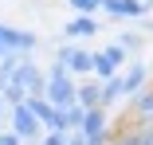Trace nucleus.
<instances>
[{"label": "nucleus", "instance_id": "nucleus-2", "mask_svg": "<svg viewBox=\"0 0 153 145\" xmlns=\"http://www.w3.org/2000/svg\"><path fill=\"white\" fill-rule=\"evenodd\" d=\"M16 90H27L32 98H43V75L32 67V63H20L16 71H12V78H8Z\"/></svg>", "mask_w": 153, "mask_h": 145}, {"label": "nucleus", "instance_id": "nucleus-5", "mask_svg": "<svg viewBox=\"0 0 153 145\" xmlns=\"http://www.w3.org/2000/svg\"><path fill=\"white\" fill-rule=\"evenodd\" d=\"M24 106L32 110V118H36L39 126H47V129H59V110H55L47 98H24Z\"/></svg>", "mask_w": 153, "mask_h": 145}, {"label": "nucleus", "instance_id": "nucleus-10", "mask_svg": "<svg viewBox=\"0 0 153 145\" xmlns=\"http://www.w3.org/2000/svg\"><path fill=\"white\" fill-rule=\"evenodd\" d=\"M102 8L114 16H141V4H134V0H102Z\"/></svg>", "mask_w": 153, "mask_h": 145}, {"label": "nucleus", "instance_id": "nucleus-15", "mask_svg": "<svg viewBox=\"0 0 153 145\" xmlns=\"http://www.w3.org/2000/svg\"><path fill=\"white\" fill-rule=\"evenodd\" d=\"M71 8H79V16H90L94 8H102V0H71Z\"/></svg>", "mask_w": 153, "mask_h": 145}, {"label": "nucleus", "instance_id": "nucleus-3", "mask_svg": "<svg viewBox=\"0 0 153 145\" xmlns=\"http://www.w3.org/2000/svg\"><path fill=\"white\" fill-rule=\"evenodd\" d=\"M59 71L86 75V71H90V51H82V47H63V51H59Z\"/></svg>", "mask_w": 153, "mask_h": 145}, {"label": "nucleus", "instance_id": "nucleus-6", "mask_svg": "<svg viewBox=\"0 0 153 145\" xmlns=\"http://www.w3.org/2000/svg\"><path fill=\"white\" fill-rule=\"evenodd\" d=\"M36 129H39V122L32 118V110H27L24 102H20V106H12V133L24 141V137H32Z\"/></svg>", "mask_w": 153, "mask_h": 145}, {"label": "nucleus", "instance_id": "nucleus-16", "mask_svg": "<svg viewBox=\"0 0 153 145\" xmlns=\"http://www.w3.org/2000/svg\"><path fill=\"white\" fill-rule=\"evenodd\" d=\"M137 129V145H153V126H134Z\"/></svg>", "mask_w": 153, "mask_h": 145}, {"label": "nucleus", "instance_id": "nucleus-12", "mask_svg": "<svg viewBox=\"0 0 153 145\" xmlns=\"http://www.w3.org/2000/svg\"><path fill=\"white\" fill-rule=\"evenodd\" d=\"M118 94H122V78H106V82L98 86V106L106 110V106H110V102H114Z\"/></svg>", "mask_w": 153, "mask_h": 145}, {"label": "nucleus", "instance_id": "nucleus-20", "mask_svg": "<svg viewBox=\"0 0 153 145\" xmlns=\"http://www.w3.org/2000/svg\"><path fill=\"white\" fill-rule=\"evenodd\" d=\"M0 59H4V43H0Z\"/></svg>", "mask_w": 153, "mask_h": 145}, {"label": "nucleus", "instance_id": "nucleus-4", "mask_svg": "<svg viewBox=\"0 0 153 145\" xmlns=\"http://www.w3.org/2000/svg\"><path fill=\"white\" fill-rule=\"evenodd\" d=\"M122 59H126L122 47H106V51H98V55H90V71H98L102 78H114V71H118Z\"/></svg>", "mask_w": 153, "mask_h": 145}, {"label": "nucleus", "instance_id": "nucleus-17", "mask_svg": "<svg viewBox=\"0 0 153 145\" xmlns=\"http://www.w3.org/2000/svg\"><path fill=\"white\" fill-rule=\"evenodd\" d=\"M63 141H67V133H63V129H51V133L43 137V145H63Z\"/></svg>", "mask_w": 153, "mask_h": 145}, {"label": "nucleus", "instance_id": "nucleus-7", "mask_svg": "<svg viewBox=\"0 0 153 145\" xmlns=\"http://www.w3.org/2000/svg\"><path fill=\"white\" fill-rule=\"evenodd\" d=\"M126 118L130 122L137 118V126H153V86H145V90L134 98V110L126 114Z\"/></svg>", "mask_w": 153, "mask_h": 145}, {"label": "nucleus", "instance_id": "nucleus-8", "mask_svg": "<svg viewBox=\"0 0 153 145\" xmlns=\"http://www.w3.org/2000/svg\"><path fill=\"white\" fill-rule=\"evenodd\" d=\"M0 43H4V51H32L36 47V39L32 36H27V32H16V27H4V24H0Z\"/></svg>", "mask_w": 153, "mask_h": 145}, {"label": "nucleus", "instance_id": "nucleus-19", "mask_svg": "<svg viewBox=\"0 0 153 145\" xmlns=\"http://www.w3.org/2000/svg\"><path fill=\"white\" fill-rule=\"evenodd\" d=\"M63 145H82V133H67V141Z\"/></svg>", "mask_w": 153, "mask_h": 145}, {"label": "nucleus", "instance_id": "nucleus-21", "mask_svg": "<svg viewBox=\"0 0 153 145\" xmlns=\"http://www.w3.org/2000/svg\"><path fill=\"white\" fill-rule=\"evenodd\" d=\"M0 114H4V102H0Z\"/></svg>", "mask_w": 153, "mask_h": 145}, {"label": "nucleus", "instance_id": "nucleus-11", "mask_svg": "<svg viewBox=\"0 0 153 145\" xmlns=\"http://www.w3.org/2000/svg\"><path fill=\"white\" fill-rule=\"evenodd\" d=\"M126 90H130V94H141V90H145V67H134L126 78H122V94H126Z\"/></svg>", "mask_w": 153, "mask_h": 145}, {"label": "nucleus", "instance_id": "nucleus-14", "mask_svg": "<svg viewBox=\"0 0 153 145\" xmlns=\"http://www.w3.org/2000/svg\"><path fill=\"white\" fill-rule=\"evenodd\" d=\"M90 32H94L90 16H75V24H67V36H90Z\"/></svg>", "mask_w": 153, "mask_h": 145}, {"label": "nucleus", "instance_id": "nucleus-1", "mask_svg": "<svg viewBox=\"0 0 153 145\" xmlns=\"http://www.w3.org/2000/svg\"><path fill=\"white\" fill-rule=\"evenodd\" d=\"M43 94H47V102H51L55 110H59V106H71V102H75V78H71L67 71L55 67V71L47 75V82H43Z\"/></svg>", "mask_w": 153, "mask_h": 145}, {"label": "nucleus", "instance_id": "nucleus-13", "mask_svg": "<svg viewBox=\"0 0 153 145\" xmlns=\"http://www.w3.org/2000/svg\"><path fill=\"white\" fill-rule=\"evenodd\" d=\"M75 102L82 110H94L98 106V86H75Z\"/></svg>", "mask_w": 153, "mask_h": 145}, {"label": "nucleus", "instance_id": "nucleus-22", "mask_svg": "<svg viewBox=\"0 0 153 145\" xmlns=\"http://www.w3.org/2000/svg\"><path fill=\"white\" fill-rule=\"evenodd\" d=\"M134 4H137V0H134Z\"/></svg>", "mask_w": 153, "mask_h": 145}, {"label": "nucleus", "instance_id": "nucleus-9", "mask_svg": "<svg viewBox=\"0 0 153 145\" xmlns=\"http://www.w3.org/2000/svg\"><path fill=\"white\" fill-rule=\"evenodd\" d=\"M106 129H110V126H106V110H102V106L86 110V118H82L79 133H82V137H90V133H106Z\"/></svg>", "mask_w": 153, "mask_h": 145}, {"label": "nucleus", "instance_id": "nucleus-18", "mask_svg": "<svg viewBox=\"0 0 153 145\" xmlns=\"http://www.w3.org/2000/svg\"><path fill=\"white\" fill-rule=\"evenodd\" d=\"M0 145H24V141H20L16 133H0Z\"/></svg>", "mask_w": 153, "mask_h": 145}]
</instances>
